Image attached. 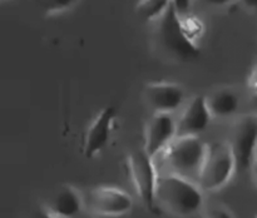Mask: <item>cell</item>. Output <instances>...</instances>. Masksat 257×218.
<instances>
[{
    "instance_id": "obj_1",
    "label": "cell",
    "mask_w": 257,
    "mask_h": 218,
    "mask_svg": "<svg viewBox=\"0 0 257 218\" xmlns=\"http://www.w3.org/2000/svg\"><path fill=\"white\" fill-rule=\"evenodd\" d=\"M157 209L178 218H187L201 212L205 205L203 192L195 182L172 173H158L156 187Z\"/></svg>"
},
{
    "instance_id": "obj_2",
    "label": "cell",
    "mask_w": 257,
    "mask_h": 218,
    "mask_svg": "<svg viewBox=\"0 0 257 218\" xmlns=\"http://www.w3.org/2000/svg\"><path fill=\"white\" fill-rule=\"evenodd\" d=\"M206 149L207 143L200 137H176L160 155L170 169L168 173L177 174L197 184Z\"/></svg>"
},
{
    "instance_id": "obj_3",
    "label": "cell",
    "mask_w": 257,
    "mask_h": 218,
    "mask_svg": "<svg viewBox=\"0 0 257 218\" xmlns=\"http://www.w3.org/2000/svg\"><path fill=\"white\" fill-rule=\"evenodd\" d=\"M235 172V158L227 140L210 143L201 165L197 185L202 192H217L230 182Z\"/></svg>"
},
{
    "instance_id": "obj_4",
    "label": "cell",
    "mask_w": 257,
    "mask_h": 218,
    "mask_svg": "<svg viewBox=\"0 0 257 218\" xmlns=\"http://www.w3.org/2000/svg\"><path fill=\"white\" fill-rule=\"evenodd\" d=\"M127 167L131 179L138 197L145 207L151 212H157L156 205V187H157L158 170L155 158L145 149H135L127 157Z\"/></svg>"
},
{
    "instance_id": "obj_5",
    "label": "cell",
    "mask_w": 257,
    "mask_h": 218,
    "mask_svg": "<svg viewBox=\"0 0 257 218\" xmlns=\"http://www.w3.org/2000/svg\"><path fill=\"white\" fill-rule=\"evenodd\" d=\"M158 20V38L162 48L168 54L182 62H190L200 57V48L183 34L180 17L172 4Z\"/></svg>"
},
{
    "instance_id": "obj_6",
    "label": "cell",
    "mask_w": 257,
    "mask_h": 218,
    "mask_svg": "<svg viewBox=\"0 0 257 218\" xmlns=\"http://www.w3.org/2000/svg\"><path fill=\"white\" fill-rule=\"evenodd\" d=\"M84 210L100 217H120L132 210L133 199L127 192L117 187L99 185L82 192Z\"/></svg>"
},
{
    "instance_id": "obj_7",
    "label": "cell",
    "mask_w": 257,
    "mask_h": 218,
    "mask_svg": "<svg viewBox=\"0 0 257 218\" xmlns=\"http://www.w3.org/2000/svg\"><path fill=\"white\" fill-rule=\"evenodd\" d=\"M227 142L235 158L236 170L248 169L253 162V149L257 142L256 115L246 114L237 118L233 122Z\"/></svg>"
},
{
    "instance_id": "obj_8",
    "label": "cell",
    "mask_w": 257,
    "mask_h": 218,
    "mask_svg": "<svg viewBox=\"0 0 257 218\" xmlns=\"http://www.w3.org/2000/svg\"><path fill=\"white\" fill-rule=\"evenodd\" d=\"M115 118L117 109L113 105H109L103 108L90 123L83 135L82 142V153L87 159L94 158L107 147L114 130Z\"/></svg>"
},
{
    "instance_id": "obj_9",
    "label": "cell",
    "mask_w": 257,
    "mask_h": 218,
    "mask_svg": "<svg viewBox=\"0 0 257 218\" xmlns=\"http://www.w3.org/2000/svg\"><path fill=\"white\" fill-rule=\"evenodd\" d=\"M146 103L155 113H170L178 109L186 98L185 88L173 82H151L143 90Z\"/></svg>"
},
{
    "instance_id": "obj_10",
    "label": "cell",
    "mask_w": 257,
    "mask_h": 218,
    "mask_svg": "<svg viewBox=\"0 0 257 218\" xmlns=\"http://www.w3.org/2000/svg\"><path fill=\"white\" fill-rule=\"evenodd\" d=\"M177 134L176 119L170 113H155L146 124L143 149L152 158L158 157Z\"/></svg>"
},
{
    "instance_id": "obj_11",
    "label": "cell",
    "mask_w": 257,
    "mask_h": 218,
    "mask_svg": "<svg viewBox=\"0 0 257 218\" xmlns=\"http://www.w3.org/2000/svg\"><path fill=\"white\" fill-rule=\"evenodd\" d=\"M212 119L206 104L205 95H195L187 103L178 120H176V137H200L201 133L207 129Z\"/></svg>"
},
{
    "instance_id": "obj_12",
    "label": "cell",
    "mask_w": 257,
    "mask_h": 218,
    "mask_svg": "<svg viewBox=\"0 0 257 218\" xmlns=\"http://www.w3.org/2000/svg\"><path fill=\"white\" fill-rule=\"evenodd\" d=\"M44 208L54 218H72L84 210L83 194L73 185L65 184L54 193Z\"/></svg>"
},
{
    "instance_id": "obj_13",
    "label": "cell",
    "mask_w": 257,
    "mask_h": 218,
    "mask_svg": "<svg viewBox=\"0 0 257 218\" xmlns=\"http://www.w3.org/2000/svg\"><path fill=\"white\" fill-rule=\"evenodd\" d=\"M206 104L212 118L225 119L236 114L240 107L237 93L230 88H220L206 97Z\"/></svg>"
},
{
    "instance_id": "obj_14",
    "label": "cell",
    "mask_w": 257,
    "mask_h": 218,
    "mask_svg": "<svg viewBox=\"0 0 257 218\" xmlns=\"http://www.w3.org/2000/svg\"><path fill=\"white\" fill-rule=\"evenodd\" d=\"M172 4V0H141L137 14L146 22L158 20Z\"/></svg>"
},
{
    "instance_id": "obj_15",
    "label": "cell",
    "mask_w": 257,
    "mask_h": 218,
    "mask_svg": "<svg viewBox=\"0 0 257 218\" xmlns=\"http://www.w3.org/2000/svg\"><path fill=\"white\" fill-rule=\"evenodd\" d=\"M180 24L181 29H182L183 34L187 37V39L197 44V40L201 39V37L205 33V24H203L202 20L196 17V15H193L192 13H190V14L180 17Z\"/></svg>"
},
{
    "instance_id": "obj_16",
    "label": "cell",
    "mask_w": 257,
    "mask_h": 218,
    "mask_svg": "<svg viewBox=\"0 0 257 218\" xmlns=\"http://www.w3.org/2000/svg\"><path fill=\"white\" fill-rule=\"evenodd\" d=\"M47 15L60 14L72 9L78 0H33Z\"/></svg>"
},
{
    "instance_id": "obj_17",
    "label": "cell",
    "mask_w": 257,
    "mask_h": 218,
    "mask_svg": "<svg viewBox=\"0 0 257 218\" xmlns=\"http://www.w3.org/2000/svg\"><path fill=\"white\" fill-rule=\"evenodd\" d=\"M201 213L202 218H233L232 213L222 205H210V207L203 205Z\"/></svg>"
},
{
    "instance_id": "obj_18",
    "label": "cell",
    "mask_w": 257,
    "mask_h": 218,
    "mask_svg": "<svg viewBox=\"0 0 257 218\" xmlns=\"http://www.w3.org/2000/svg\"><path fill=\"white\" fill-rule=\"evenodd\" d=\"M172 7L175 8L176 13L180 17L191 13V7H192V0H172Z\"/></svg>"
},
{
    "instance_id": "obj_19",
    "label": "cell",
    "mask_w": 257,
    "mask_h": 218,
    "mask_svg": "<svg viewBox=\"0 0 257 218\" xmlns=\"http://www.w3.org/2000/svg\"><path fill=\"white\" fill-rule=\"evenodd\" d=\"M247 87L251 93H257V63L250 70V74L247 77Z\"/></svg>"
},
{
    "instance_id": "obj_20",
    "label": "cell",
    "mask_w": 257,
    "mask_h": 218,
    "mask_svg": "<svg viewBox=\"0 0 257 218\" xmlns=\"http://www.w3.org/2000/svg\"><path fill=\"white\" fill-rule=\"evenodd\" d=\"M32 218H54V217H53V215L50 214V213L48 212L44 207H42L33 213Z\"/></svg>"
},
{
    "instance_id": "obj_21",
    "label": "cell",
    "mask_w": 257,
    "mask_h": 218,
    "mask_svg": "<svg viewBox=\"0 0 257 218\" xmlns=\"http://www.w3.org/2000/svg\"><path fill=\"white\" fill-rule=\"evenodd\" d=\"M206 4L212 5V7H225V5L230 4L232 0H203Z\"/></svg>"
},
{
    "instance_id": "obj_22",
    "label": "cell",
    "mask_w": 257,
    "mask_h": 218,
    "mask_svg": "<svg viewBox=\"0 0 257 218\" xmlns=\"http://www.w3.org/2000/svg\"><path fill=\"white\" fill-rule=\"evenodd\" d=\"M250 105H251V109H252V112H253L252 114L257 117V93H253V94L251 95Z\"/></svg>"
},
{
    "instance_id": "obj_23",
    "label": "cell",
    "mask_w": 257,
    "mask_h": 218,
    "mask_svg": "<svg viewBox=\"0 0 257 218\" xmlns=\"http://www.w3.org/2000/svg\"><path fill=\"white\" fill-rule=\"evenodd\" d=\"M248 9H257V0H240Z\"/></svg>"
},
{
    "instance_id": "obj_24",
    "label": "cell",
    "mask_w": 257,
    "mask_h": 218,
    "mask_svg": "<svg viewBox=\"0 0 257 218\" xmlns=\"http://www.w3.org/2000/svg\"><path fill=\"white\" fill-rule=\"evenodd\" d=\"M72 218H93V214L88 213L87 210H83L82 213H79V214L74 215V217H72Z\"/></svg>"
},
{
    "instance_id": "obj_25",
    "label": "cell",
    "mask_w": 257,
    "mask_h": 218,
    "mask_svg": "<svg viewBox=\"0 0 257 218\" xmlns=\"http://www.w3.org/2000/svg\"><path fill=\"white\" fill-rule=\"evenodd\" d=\"M251 167H252V177H253V180H255L256 185H257V163L252 162V164H251Z\"/></svg>"
},
{
    "instance_id": "obj_26",
    "label": "cell",
    "mask_w": 257,
    "mask_h": 218,
    "mask_svg": "<svg viewBox=\"0 0 257 218\" xmlns=\"http://www.w3.org/2000/svg\"><path fill=\"white\" fill-rule=\"evenodd\" d=\"M253 162L257 163V142L255 144V149H253Z\"/></svg>"
}]
</instances>
